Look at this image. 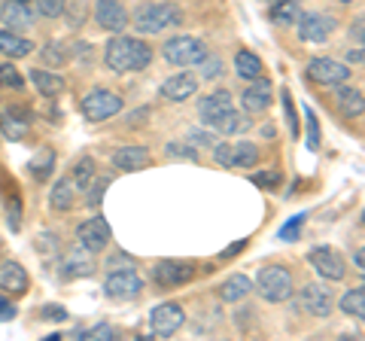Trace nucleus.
<instances>
[{
    "label": "nucleus",
    "mask_w": 365,
    "mask_h": 341,
    "mask_svg": "<svg viewBox=\"0 0 365 341\" xmlns=\"http://www.w3.org/2000/svg\"><path fill=\"white\" fill-rule=\"evenodd\" d=\"M104 61H107L110 71H116V73H137V71H146V67H150L153 49L146 46L143 40L116 37V40L107 43Z\"/></svg>",
    "instance_id": "nucleus-1"
},
{
    "label": "nucleus",
    "mask_w": 365,
    "mask_h": 341,
    "mask_svg": "<svg viewBox=\"0 0 365 341\" xmlns=\"http://www.w3.org/2000/svg\"><path fill=\"white\" fill-rule=\"evenodd\" d=\"M128 21H134V28L140 34H162L168 28H174L182 21V9L174 4H158V0H143V4L134 6V16H128Z\"/></svg>",
    "instance_id": "nucleus-2"
},
{
    "label": "nucleus",
    "mask_w": 365,
    "mask_h": 341,
    "mask_svg": "<svg viewBox=\"0 0 365 341\" xmlns=\"http://www.w3.org/2000/svg\"><path fill=\"white\" fill-rule=\"evenodd\" d=\"M256 290L265 302L271 305H280L287 302L289 295L295 292V283H292V271L283 268V265H265L256 275Z\"/></svg>",
    "instance_id": "nucleus-3"
},
{
    "label": "nucleus",
    "mask_w": 365,
    "mask_h": 341,
    "mask_svg": "<svg viewBox=\"0 0 365 341\" xmlns=\"http://www.w3.org/2000/svg\"><path fill=\"white\" fill-rule=\"evenodd\" d=\"M162 55H165V61L174 64V67H192V64L204 61V55H207V43L198 40V37H189V34H180V37H170L165 43Z\"/></svg>",
    "instance_id": "nucleus-4"
},
{
    "label": "nucleus",
    "mask_w": 365,
    "mask_h": 341,
    "mask_svg": "<svg viewBox=\"0 0 365 341\" xmlns=\"http://www.w3.org/2000/svg\"><path fill=\"white\" fill-rule=\"evenodd\" d=\"M122 110V95L110 92V88H95L83 98V116L88 122H104L110 116H116Z\"/></svg>",
    "instance_id": "nucleus-5"
},
{
    "label": "nucleus",
    "mask_w": 365,
    "mask_h": 341,
    "mask_svg": "<svg viewBox=\"0 0 365 341\" xmlns=\"http://www.w3.org/2000/svg\"><path fill=\"white\" fill-rule=\"evenodd\" d=\"M153 278L158 287H165V290L182 287V283H189L195 278V263H192V259H162V263H155Z\"/></svg>",
    "instance_id": "nucleus-6"
},
{
    "label": "nucleus",
    "mask_w": 365,
    "mask_h": 341,
    "mask_svg": "<svg viewBox=\"0 0 365 341\" xmlns=\"http://www.w3.org/2000/svg\"><path fill=\"white\" fill-rule=\"evenodd\" d=\"M216 162L222 168H253L259 162V146L241 141V143H216Z\"/></svg>",
    "instance_id": "nucleus-7"
},
{
    "label": "nucleus",
    "mask_w": 365,
    "mask_h": 341,
    "mask_svg": "<svg viewBox=\"0 0 365 341\" xmlns=\"http://www.w3.org/2000/svg\"><path fill=\"white\" fill-rule=\"evenodd\" d=\"M104 292L113 302H131L143 292V280L137 271H113V275L104 280Z\"/></svg>",
    "instance_id": "nucleus-8"
},
{
    "label": "nucleus",
    "mask_w": 365,
    "mask_h": 341,
    "mask_svg": "<svg viewBox=\"0 0 365 341\" xmlns=\"http://www.w3.org/2000/svg\"><path fill=\"white\" fill-rule=\"evenodd\" d=\"M182 323H186V311H182V305H177V302L158 305V308H153V314H150V329L158 338H170Z\"/></svg>",
    "instance_id": "nucleus-9"
},
{
    "label": "nucleus",
    "mask_w": 365,
    "mask_h": 341,
    "mask_svg": "<svg viewBox=\"0 0 365 341\" xmlns=\"http://www.w3.org/2000/svg\"><path fill=\"white\" fill-rule=\"evenodd\" d=\"M307 263H311L317 275L326 278V280H344V275H347L344 259H341V253L332 247H314L311 253H307Z\"/></svg>",
    "instance_id": "nucleus-10"
},
{
    "label": "nucleus",
    "mask_w": 365,
    "mask_h": 341,
    "mask_svg": "<svg viewBox=\"0 0 365 341\" xmlns=\"http://www.w3.org/2000/svg\"><path fill=\"white\" fill-rule=\"evenodd\" d=\"M299 302H302V308L314 317H329L335 308V295L329 287H323V283H304L299 290Z\"/></svg>",
    "instance_id": "nucleus-11"
},
{
    "label": "nucleus",
    "mask_w": 365,
    "mask_h": 341,
    "mask_svg": "<svg viewBox=\"0 0 365 341\" xmlns=\"http://www.w3.org/2000/svg\"><path fill=\"white\" fill-rule=\"evenodd\" d=\"M76 238H79V247H86L88 253H101L110 244V223L104 217H91L76 225Z\"/></svg>",
    "instance_id": "nucleus-12"
},
{
    "label": "nucleus",
    "mask_w": 365,
    "mask_h": 341,
    "mask_svg": "<svg viewBox=\"0 0 365 341\" xmlns=\"http://www.w3.org/2000/svg\"><path fill=\"white\" fill-rule=\"evenodd\" d=\"M307 76L319 86H341L350 79L347 64H341L335 58H311L307 61Z\"/></svg>",
    "instance_id": "nucleus-13"
},
{
    "label": "nucleus",
    "mask_w": 365,
    "mask_h": 341,
    "mask_svg": "<svg viewBox=\"0 0 365 341\" xmlns=\"http://www.w3.org/2000/svg\"><path fill=\"white\" fill-rule=\"evenodd\" d=\"M235 110L232 104V92H213L207 98H201V104H198V113H201V122L204 125H210V128H220V125L225 122V116Z\"/></svg>",
    "instance_id": "nucleus-14"
},
{
    "label": "nucleus",
    "mask_w": 365,
    "mask_h": 341,
    "mask_svg": "<svg viewBox=\"0 0 365 341\" xmlns=\"http://www.w3.org/2000/svg\"><path fill=\"white\" fill-rule=\"evenodd\" d=\"M295 25H299V37L304 43H326L329 34L335 31V19L326 13H304Z\"/></svg>",
    "instance_id": "nucleus-15"
},
{
    "label": "nucleus",
    "mask_w": 365,
    "mask_h": 341,
    "mask_svg": "<svg viewBox=\"0 0 365 341\" xmlns=\"http://www.w3.org/2000/svg\"><path fill=\"white\" fill-rule=\"evenodd\" d=\"M95 21L104 31H113V34H119V31H125V25H131L128 13H125V6L119 4V0H98L95 4Z\"/></svg>",
    "instance_id": "nucleus-16"
},
{
    "label": "nucleus",
    "mask_w": 365,
    "mask_h": 341,
    "mask_svg": "<svg viewBox=\"0 0 365 341\" xmlns=\"http://www.w3.org/2000/svg\"><path fill=\"white\" fill-rule=\"evenodd\" d=\"M153 165V153L146 146H122V150L113 153V168L125 170V174H134V170H143Z\"/></svg>",
    "instance_id": "nucleus-17"
},
{
    "label": "nucleus",
    "mask_w": 365,
    "mask_h": 341,
    "mask_svg": "<svg viewBox=\"0 0 365 341\" xmlns=\"http://www.w3.org/2000/svg\"><path fill=\"white\" fill-rule=\"evenodd\" d=\"M271 101H274V86L268 83V79H262V76H256L253 86H247V92L241 95V104H244L247 113H262V110H268Z\"/></svg>",
    "instance_id": "nucleus-18"
},
{
    "label": "nucleus",
    "mask_w": 365,
    "mask_h": 341,
    "mask_svg": "<svg viewBox=\"0 0 365 341\" xmlns=\"http://www.w3.org/2000/svg\"><path fill=\"white\" fill-rule=\"evenodd\" d=\"M28 287H31V278L19 263H4L0 265V290H4L6 295H25Z\"/></svg>",
    "instance_id": "nucleus-19"
},
{
    "label": "nucleus",
    "mask_w": 365,
    "mask_h": 341,
    "mask_svg": "<svg viewBox=\"0 0 365 341\" xmlns=\"http://www.w3.org/2000/svg\"><path fill=\"white\" fill-rule=\"evenodd\" d=\"M195 92H198V79L192 76V73H186V71L162 83V95H165L168 101H189Z\"/></svg>",
    "instance_id": "nucleus-20"
},
{
    "label": "nucleus",
    "mask_w": 365,
    "mask_h": 341,
    "mask_svg": "<svg viewBox=\"0 0 365 341\" xmlns=\"http://www.w3.org/2000/svg\"><path fill=\"white\" fill-rule=\"evenodd\" d=\"M0 19H4L6 31H21L34 21V13L28 9V4H19V0H6L4 9H0Z\"/></svg>",
    "instance_id": "nucleus-21"
},
{
    "label": "nucleus",
    "mask_w": 365,
    "mask_h": 341,
    "mask_svg": "<svg viewBox=\"0 0 365 341\" xmlns=\"http://www.w3.org/2000/svg\"><path fill=\"white\" fill-rule=\"evenodd\" d=\"M0 52L9 55V58H28L34 52V43L16 31H0Z\"/></svg>",
    "instance_id": "nucleus-22"
},
{
    "label": "nucleus",
    "mask_w": 365,
    "mask_h": 341,
    "mask_svg": "<svg viewBox=\"0 0 365 341\" xmlns=\"http://www.w3.org/2000/svg\"><path fill=\"white\" fill-rule=\"evenodd\" d=\"M88 250L86 247H76L73 253H67V259H64V265H61V275L64 278H88L91 271H95V265H91V259L86 256Z\"/></svg>",
    "instance_id": "nucleus-23"
},
{
    "label": "nucleus",
    "mask_w": 365,
    "mask_h": 341,
    "mask_svg": "<svg viewBox=\"0 0 365 341\" xmlns=\"http://www.w3.org/2000/svg\"><path fill=\"white\" fill-rule=\"evenodd\" d=\"M250 290H253V280H250L247 275H232V278L222 280L220 299L222 302H241V299H247V295H250Z\"/></svg>",
    "instance_id": "nucleus-24"
},
{
    "label": "nucleus",
    "mask_w": 365,
    "mask_h": 341,
    "mask_svg": "<svg viewBox=\"0 0 365 341\" xmlns=\"http://www.w3.org/2000/svg\"><path fill=\"white\" fill-rule=\"evenodd\" d=\"M31 83L37 86V92L46 98H58L64 95V79L52 71H31Z\"/></svg>",
    "instance_id": "nucleus-25"
},
{
    "label": "nucleus",
    "mask_w": 365,
    "mask_h": 341,
    "mask_svg": "<svg viewBox=\"0 0 365 341\" xmlns=\"http://www.w3.org/2000/svg\"><path fill=\"white\" fill-rule=\"evenodd\" d=\"M338 107L341 113H344L347 119H359L362 116V110H365V98L359 88H338Z\"/></svg>",
    "instance_id": "nucleus-26"
},
{
    "label": "nucleus",
    "mask_w": 365,
    "mask_h": 341,
    "mask_svg": "<svg viewBox=\"0 0 365 341\" xmlns=\"http://www.w3.org/2000/svg\"><path fill=\"white\" fill-rule=\"evenodd\" d=\"M302 16V9L295 0H274L271 9H268V19L274 21V25H295Z\"/></svg>",
    "instance_id": "nucleus-27"
},
{
    "label": "nucleus",
    "mask_w": 365,
    "mask_h": 341,
    "mask_svg": "<svg viewBox=\"0 0 365 341\" xmlns=\"http://www.w3.org/2000/svg\"><path fill=\"white\" fill-rule=\"evenodd\" d=\"M341 311H344L347 317H356V320H362L365 317V287H353L347 290L344 295H341Z\"/></svg>",
    "instance_id": "nucleus-28"
},
{
    "label": "nucleus",
    "mask_w": 365,
    "mask_h": 341,
    "mask_svg": "<svg viewBox=\"0 0 365 341\" xmlns=\"http://www.w3.org/2000/svg\"><path fill=\"white\" fill-rule=\"evenodd\" d=\"M235 71H237V76H244V79L262 76V61H259V55L250 52V49H241V52L235 55Z\"/></svg>",
    "instance_id": "nucleus-29"
},
{
    "label": "nucleus",
    "mask_w": 365,
    "mask_h": 341,
    "mask_svg": "<svg viewBox=\"0 0 365 341\" xmlns=\"http://www.w3.org/2000/svg\"><path fill=\"white\" fill-rule=\"evenodd\" d=\"M49 201L55 210H71L73 208V183L71 180H58L49 192Z\"/></svg>",
    "instance_id": "nucleus-30"
},
{
    "label": "nucleus",
    "mask_w": 365,
    "mask_h": 341,
    "mask_svg": "<svg viewBox=\"0 0 365 341\" xmlns=\"http://www.w3.org/2000/svg\"><path fill=\"white\" fill-rule=\"evenodd\" d=\"M91 177H95V158H91V156H79L76 165H73V180H76V186H79V189H88Z\"/></svg>",
    "instance_id": "nucleus-31"
},
{
    "label": "nucleus",
    "mask_w": 365,
    "mask_h": 341,
    "mask_svg": "<svg viewBox=\"0 0 365 341\" xmlns=\"http://www.w3.org/2000/svg\"><path fill=\"white\" fill-rule=\"evenodd\" d=\"M0 86L21 92V88H25V79H21V73L16 71L13 64H0Z\"/></svg>",
    "instance_id": "nucleus-32"
},
{
    "label": "nucleus",
    "mask_w": 365,
    "mask_h": 341,
    "mask_svg": "<svg viewBox=\"0 0 365 341\" xmlns=\"http://www.w3.org/2000/svg\"><path fill=\"white\" fill-rule=\"evenodd\" d=\"M250 128V119H244L241 116V113H228V116H225V122L220 125V131H225V134H237V131H247Z\"/></svg>",
    "instance_id": "nucleus-33"
},
{
    "label": "nucleus",
    "mask_w": 365,
    "mask_h": 341,
    "mask_svg": "<svg viewBox=\"0 0 365 341\" xmlns=\"http://www.w3.org/2000/svg\"><path fill=\"white\" fill-rule=\"evenodd\" d=\"M52 165H55V156L49 153V150H43V162H37V158H34L31 162V174L37 177V180H46L52 174Z\"/></svg>",
    "instance_id": "nucleus-34"
},
{
    "label": "nucleus",
    "mask_w": 365,
    "mask_h": 341,
    "mask_svg": "<svg viewBox=\"0 0 365 341\" xmlns=\"http://www.w3.org/2000/svg\"><path fill=\"white\" fill-rule=\"evenodd\" d=\"M67 9V0H37V13L46 19H58Z\"/></svg>",
    "instance_id": "nucleus-35"
},
{
    "label": "nucleus",
    "mask_w": 365,
    "mask_h": 341,
    "mask_svg": "<svg viewBox=\"0 0 365 341\" xmlns=\"http://www.w3.org/2000/svg\"><path fill=\"white\" fill-rule=\"evenodd\" d=\"M304 213H295V217L287 223V225H280V241H295L299 238V232H302V225H304Z\"/></svg>",
    "instance_id": "nucleus-36"
},
{
    "label": "nucleus",
    "mask_w": 365,
    "mask_h": 341,
    "mask_svg": "<svg viewBox=\"0 0 365 341\" xmlns=\"http://www.w3.org/2000/svg\"><path fill=\"white\" fill-rule=\"evenodd\" d=\"M201 67H204V79H216V76H220L222 73V61L220 58H216V55H204V61H201Z\"/></svg>",
    "instance_id": "nucleus-37"
},
{
    "label": "nucleus",
    "mask_w": 365,
    "mask_h": 341,
    "mask_svg": "<svg viewBox=\"0 0 365 341\" xmlns=\"http://www.w3.org/2000/svg\"><path fill=\"white\" fill-rule=\"evenodd\" d=\"M304 116H307V146H311V150H317L319 146V125H317V116H314V110H304Z\"/></svg>",
    "instance_id": "nucleus-38"
},
{
    "label": "nucleus",
    "mask_w": 365,
    "mask_h": 341,
    "mask_svg": "<svg viewBox=\"0 0 365 341\" xmlns=\"http://www.w3.org/2000/svg\"><path fill=\"white\" fill-rule=\"evenodd\" d=\"M64 58H67V52L58 46V43H49V46L43 49V61L46 64H61Z\"/></svg>",
    "instance_id": "nucleus-39"
},
{
    "label": "nucleus",
    "mask_w": 365,
    "mask_h": 341,
    "mask_svg": "<svg viewBox=\"0 0 365 341\" xmlns=\"http://www.w3.org/2000/svg\"><path fill=\"white\" fill-rule=\"evenodd\" d=\"M253 183H256V186H265V189L280 186V170L274 168V170H265V174H256V177H253Z\"/></svg>",
    "instance_id": "nucleus-40"
},
{
    "label": "nucleus",
    "mask_w": 365,
    "mask_h": 341,
    "mask_svg": "<svg viewBox=\"0 0 365 341\" xmlns=\"http://www.w3.org/2000/svg\"><path fill=\"white\" fill-rule=\"evenodd\" d=\"M43 317L52 323H61V320H67V308L64 305H43Z\"/></svg>",
    "instance_id": "nucleus-41"
},
{
    "label": "nucleus",
    "mask_w": 365,
    "mask_h": 341,
    "mask_svg": "<svg viewBox=\"0 0 365 341\" xmlns=\"http://www.w3.org/2000/svg\"><path fill=\"white\" fill-rule=\"evenodd\" d=\"M110 186V180H98V183L95 186H91V189H86V192H91V195H88V204H91V208H98V204H101V198H104V189Z\"/></svg>",
    "instance_id": "nucleus-42"
},
{
    "label": "nucleus",
    "mask_w": 365,
    "mask_h": 341,
    "mask_svg": "<svg viewBox=\"0 0 365 341\" xmlns=\"http://www.w3.org/2000/svg\"><path fill=\"white\" fill-rule=\"evenodd\" d=\"M168 153L170 156H182V158H189V162H195V158H198V153L195 150H192V146H186V143H168Z\"/></svg>",
    "instance_id": "nucleus-43"
},
{
    "label": "nucleus",
    "mask_w": 365,
    "mask_h": 341,
    "mask_svg": "<svg viewBox=\"0 0 365 341\" xmlns=\"http://www.w3.org/2000/svg\"><path fill=\"white\" fill-rule=\"evenodd\" d=\"M283 107H287V122H289V131H292V134H299V119H295L292 101H289V95H287V92H283Z\"/></svg>",
    "instance_id": "nucleus-44"
},
{
    "label": "nucleus",
    "mask_w": 365,
    "mask_h": 341,
    "mask_svg": "<svg viewBox=\"0 0 365 341\" xmlns=\"http://www.w3.org/2000/svg\"><path fill=\"white\" fill-rule=\"evenodd\" d=\"M113 335H116V329H113V326H95V329H91V332H88V338H113Z\"/></svg>",
    "instance_id": "nucleus-45"
},
{
    "label": "nucleus",
    "mask_w": 365,
    "mask_h": 341,
    "mask_svg": "<svg viewBox=\"0 0 365 341\" xmlns=\"http://www.w3.org/2000/svg\"><path fill=\"white\" fill-rule=\"evenodd\" d=\"M9 317H16V308L6 299H0V320H9Z\"/></svg>",
    "instance_id": "nucleus-46"
},
{
    "label": "nucleus",
    "mask_w": 365,
    "mask_h": 341,
    "mask_svg": "<svg viewBox=\"0 0 365 341\" xmlns=\"http://www.w3.org/2000/svg\"><path fill=\"white\" fill-rule=\"evenodd\" d=\"M350 34H353V37H356V46H362V19H356V21H353Z\"/></svg>",
    "instance_id": "nucleus-47"
},
{
    "label": "nucleus",
    "mask_w": 365,
    "mask_h": 341,
    "mask_svg": "<svg viewBox=\"0 0 365 341\" xmlns=\"http://www.w3.org/2000/svg\"><path fill=\"white\" fill-rule=\"evenodd\" d=\"M347 61H356V64H359V61H362V49H359V46L350 49V52H347Z\"/></svg>",
    "instance_id": "nucleus-48"
},
{
    "label": "nucleus",
    "mask_w": 365,
    "mask_h": 341,
    "mask_svg": "<svg viewBox=\"0 0 365 341\" xmlns=\"http://www.w3.org/2000/svg\"><path fill=\"white\" fill-rule=\"evenodd\" d=\"M237 250H244V241H241V244H235V247H228V250H222V256H235Z\"/></svg>",
    "instance_id": "nucleus-49"
},
{
    "label": "nucleus",
    "mask_w": 365,
    "mask_h": 341,
    "mask_svg": "<svg viewBox=\"0 0 365 341\" xmlns=\"http://www.w3.org/2000/svg\"><path fill=\"white\" fill-rule=\"evenodd\" d=\"M362 259H365V256H362V250H356V256H353V263H356V268H359V271L365 268V265H362Z\"/></svg>",
    "instance_id": "nucleus-50"
},
{
    "label": "nucleus",
    "mask_w": 365,
    "mask_h": 341,
    "mask_svg": "<svg viewBox=\"0 0 365 341\" xmlns=\"http://www.w3.org/2000/svg\"><path fill=\"white\" fill-rule=\"evenodd\" d=\"M341 4H356V0H341Z\"/></svg>",
    "instance_id": "nucleus-51"
},
{
    "label": "nucleus",
    "mask_w": 365,
    "mask_h": 341,
    "mask_svg": "<svg viewBox=\"0 0 365 341\" xmlns=\"http://www.w3.org/2000/svg\"><path fill=\"white\" fill-rule=\"evenodd\" d=\"M19 4H31V0H19Z\"/></svg>",
    "instance_id": "nucleus-52"
},
{
    "label": "nucleus",
    "mask_w": 365,
    "mask_h": 341,
    "mask_svg": "<svg viewBox=\"0 0 365 341\" xmlns=\"http://www.w3.org/2000/svg\"><path fill=\"white\" fill-rule=\"evenodd\" d=\"M265 4H274V0H265Z\"/></svg>",
    "instance_id": "nucleus-53"
},
{
    "label": "nucleus",
    "mask_w": 365,
    "mask_h": 341,
    "mask_svg": "<svg viewBox=\"0 0 365 341\" xmlns=\"http://www.w3.org/2000/svg\"><path fill=\"white\" fill-rule=\"evenodd\" d=\"M0 253H4V247H0Z\"/></svg>",
    "instance_id": "nucleus-54"
}]
</instances>
